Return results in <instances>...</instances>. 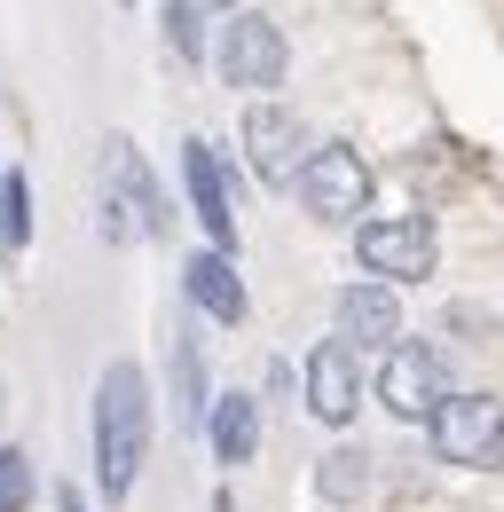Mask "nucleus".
<instances>
[{
  "mask_svg": "<svg viewBox=\"0 0 504 512\" xmlns=\"http://www.w3.org/2000/svg\"><path fill=\"white\" fill-rule=\"evenodd\" d=\"M355 394H363L355 347H347V339H315V355H308V410L323 418V426H347V418H355Z\"/></svg>",
  "mask_w": 504,
  "mask_h": 512,
  "instance_id": "obj_9",
  "label": "nucleus"
},
{
  "mask_svg": "<svg viewBox=\"0 0 504 512\" xmlns=\"http://www.w3.org/2000/svg\"><path fill=\"white\" fill-rule=\"evenodd\" d=\"M245 150H252V174H260L268 190H292V182L308 174L300 127H292V111H276V103H252L245 111Z\"/></svg>",
  "mask_w": 504,
  "mask_h": 512,
  "instance_id": "obj_8",
  "label": "nucleus"
},
{
  "mask_svg": "<svg viewBox=\"0 0 504 512\" xmlns=\"http://www.w3.org/2000/svg\"><path fill=\"white\" fill-rule=\"evenodd\" d=\"M205 442H213L221 465H252V449H260V410H252V394H213Z\"/></svg>",
  "mask_w": 504,
  "mask_h": 512,
  "instance_id": "obj_13",
  "label": "nucleus"
},
{
  "mask_svg": "<svg viewBox=\"0 0 504 512\" xmlns=\"http://www.w3.org/2000/svg\"><path fill=\"white\" fill-rule=\"evenodd\" d=\"M339 339H347V347L402 339V300H394L386 284H347V292H339Z\"/></svg>",
  "mask_w": 504,
  "mask_h": 512,
  "instance_id": "obj_12",
  "label": "nucleus"
},
{
  "mask_svg": "<svg viewBox=\"0 0 504 512\" xmlns=\"http://www.w3.org/2000/svg\"><path fill=\"white\" fill-rule=\"evenodd\" d=\"M355 253L371 276H434L441 260V237L426 213H402V221H363L355 229Z\"/></svg>",
  "mask_w": 504,
  "mask_h": 512,
  "instance_id": "obj_7",
  "label": "nucleus"
},
{
  "mask_svg": "<svg viewBox=\"0 0 504 512\" xmlns=\"http://www.w3.org/2000/svg\"><path fill=\"white\" fill-rule=\"evenodd\" d=\"M363 465H371L363 449H331V457H323V473H315V489H323V505H347V497H363V481H371Z\"/></svg>",
  "mask_w": 504,
  "mask_h": 512,
  "instance_id": "obj_16",
  "label": "nucleus"
},
{
  "mask_svg": "<svg viewBox=\"0 0 504 512\" xmlns=\"http://www.w3.org/2000/svg\"><path fill=\"white\" fill-rule=\"evenodd\" d=\"M197 8H221V16H237V0H197Z\"/></svg>",
  "mask_w": 504,
  "mask_h": 512,
  "instance_id": "obj_20",
  "label": "nucleus"
},
{
  "mask_svg": "<svg viewBox=\"0 0 504 512\" xmlns=\"http://www.w3.org/2000/svg\"><path fill=\"white\" fill-rule=\"evenodd\" d=\"M300 205H308L315 221H355V213L371 205V166H363V150H355V142H323V150H308Z\"/></svg>",
  "mask_w": 504,
  "mask_h": 512,
  "instance_id": "obj_4",
  "label": "nucleus"
},
{
  "mask_svg": "<svg viewBox=\"0 0 504 512\" xmlns=\"http://www.w3.org/2000/svg\"><path fill=\"white\" fill-rule=\"evenodd\" d=\"M32 505V457L0 442V512H24Z\"/></svg>",
  "mask_w": 504,
  "mask_h": 512,
  "instance_id": "obj_17",
  "label": "nucleus"
},
{
  "mask_svg": "<svg viewBox=\"0 0 504 512\" xmlns=\"http://www.w3.org/2000/svg\"><path fill=\"white\" fill-rule=\"evenodd\" d=\"M197 16H205L197 0H166V40H174V56H189V64L205 56V32H197Z\"/></svg>",
  "mask_w": 504,
  "mask_h": 512,
  "instance_id": "obj_18",
  "label": "nucleus"
},
{
  "mask_svg": "<svg viewBox=\"0 0 504 512\" xmlns=\"http://www.w3.org/2000/svg\"><path fill=\"white\" fill-rule=\"evenodd\" d=\"M142 449H150V379H142V363H111L95 379V481H103V505H119L134 489Z\"/></svg>",
  "mask_w": 504,
  "mask_h": 512,
  "instance_id": "obj_1",
  "label": "nucleus"
},
{
  "mask_svg": "<svg viewBox=\"0 0 504 512\" xmlns=\"http://www.w3.org/2000/svg\"><path fill=\"white\" fill-rule=\"evenodd\" d=\"M150 229H166L158 190H150L134 142L111 134V142H103V245H134V237H150Z\"/></svg>",
  "mask_w": 504,
  "mask_h": 512,
  "instance_id": "obj_3",
  "label": "nucleus"
},
{
  "mask_svg": "<svg viewBox=\"0 0 504 512\" xmlns=\"http://www.w3.org/2000/svg\"><path fill=\"white\" fill-rule=\"evenodd\" d=\"M182 182H189V205H197L205 237H213L221 253H237V205H229V182H221L213 142H182Z\"/></svg>",
  "mask_w": 504,
  "mask_h": 512,
  "instance_id": "obj_10",
  "label": "nucleus"
},
{
  "mask_svg": "<svg viewBox=\"0 0 504 512\" xmlns=\"http://www.w3.org/2000/svg\"><path fill=\"white\" fill-rule=\"evenodd\" d=\"M56 512H87V505H79V489H63V497H56Z\"/></svg>",
  "mask_w": 504,
  "mask_h": 512,
  "instance_id": "obj_19",
  "label": "nucleus"
},
{
  "mask_svg": "<svg viewBox=\"0 0 504 512\" xmlns=\"http://www.w3.org/2000/svg\"><path fill=\"white\" fill-rule=\"evenodd\" d=\"M24 237H32V190H24V174H0V253L16 260Z\"/></svg>",
  "mask_w": 504,
  "mask_h": 512,
  "instance_id": "obj_15",
  "label": "nucleus"
},
{
  "mask_svg": "<svg viewBox=\"0 0 504 512\" xmlns=\"http://www.w3.org/2000/svg\"><path fill=\"white\" fill-rule=\"evenodd\" d=\"M182 292L197 316L213 323H245V284H237V253H221V245H205V253L182 260Z\"/></svg>",
  "mask_w": 504,
  "mask_h": 512,
  "instance_id": "obj_11",
  "label": "nucleus"
},
{
  "mask_svg": "<svg viewBox=\"0 0 504 512\" xmlns=\"http://www.w3.org/2000/svg\"><path fill=\"white\" fill-rule=\"evenodd\" d=\"M378 402H386L394 418H426V426H434V410L449 402V363H441V347L402 339V347L386 355V371H378Z\"/></svg>",
  "mask_w": 504,
  "mask_h": 512,
  "instance_id": "obj_5",
  "label": "nucleus"
},
{
  "mask_svg": "<svg viewBox=\"0 0 504 512\" xmlns=\"http://www.w3.org/2000/svg\"><path fill=\"white\" fill-rule=\"evenodd\" d=\"M292 64V48H284V32H276V16H260V8H237L229 24H221V79L229 87H276Z\"/></svg>",
  "mask_w": 504,
  "mask_h": 512,
  "instance_id": "obj_6",
  "label": "nucleus"
},
{
  "mask_svg": "<svg viewBox=\"0 0 504 512\" xmlns=\"http://www.w3.org/2000/svg\"><path fill=\"white\" fill-rule=\"evenodd\" d=\"M434 457L465 465V473H497L504 465V402L497 394H449L434 410Z\"/></svg>",
  "mask_w": 504,
  "mask_h": 512,
  "instance_id": "obj_2",
  "label": "nucleus"
},
{
  "mask_svg": "<svg viewBox=\"0 0 504 512\" xmlns=\"http://www.w3.org/2000/svg\"><path fill=\"white\" fill-rule=\"evenodd\" d=\"M174 418H182V426H205V418H213L205 355H197V339H189V331H174Z\"/></svg>",
  "mask_w": 504,
  "mask_h": 512,
  "instance_id": "obj_14",
  "label": "nucleus"
}]
</instances>
